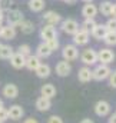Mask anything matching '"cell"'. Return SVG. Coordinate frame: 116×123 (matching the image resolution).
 <instances>
[{"mask_svg": "<svg viewBox=\"0 0 116 123\" xmlns=\"http://www.w3.org/2000/svg\"><path fill=\"white\" fill-rule=\"evenodd\" d=\"M4 20L7 22L9 26H13V27H17L23 20H25V14L20 12V10H7V13L4 14Z\"/></svg>", "mask_w": 116, "mask_h": 123, "instance_id": "obj_1", "label": "cell"}, {"mask_svg": "<svg viewBox=\"0 0 116 123\" xmlns=\"http://www.w3.org/2000/svg\"><path fill=\"white\" fill-rule=\"evenodd\" d=\"M110 67H109V64H97L93 70H92V77L95 79V80H97V82H102V80H106L108 77H109V74H110Z\"/></svg>", "mask_w": 116, "mask_h": 123, "instance_id": "obj_2", "label": "cell"}, {"mask_svg": "<svg viewBox=\"0 0 116 123\" xmlns=\"http://www.w3.org/2000/svg\"><path fill=\"white\" fill-rule=\"evenodd\" d=\"M80 60H82V63H83L85 66H87V67L95 66V64L97 63V52H96L95 49H92V47H87V49H85V50L82 52Z\"/></svg>", "mask_w": 116, "mask_h": 123, "instance_id": "obj_3", "label": "cell"}, {"mask_svg": "<svg viewBox=\"0 0 116 123\" xmlns=\"http://www.w3.org/2000/svg\"><path fill=\"white\" fill-rule=\"evenodd\" d=\"M79 23H77V20H75V19H72V17H69V19H64V20H62L60 22V29L63 33H66V34H70V36H73L76 31L79 30Z\"/></svg>", "mask_w": 116, "mask_h": 123, "instance_id": "obj_4", "label": "cell"}, {"mask_svg": "<svg viewBox=\"0 0 116 123\" xmlns=\"http://www.w3.org/2000/svg\"><path fill=\"white\" fill-rule=\"evenodd\" d=\"M97 52V62H100L102 64H110L115 60V52L109 47H103Z\"/></svg>", "mask_w": 116, "mask_h": 123, "instance_id": "obj_5", "label": "cell"}, {"mask_svg": "<svg viewBox=\"0 0 116 123\" xmlns=\"http://www.w3.org/2000/svg\"><path fill=\"white\" fill-rule=\"evenodd\" d=\"M62 56H63V60L66 62H73L79 57V49L77 46H75L73 43L72 44H66L62 50Z\"/></svg>", "mask_w": 116, "mask_h": 123, "instance_id": "obj_6", "label": "cell"}, {"mask_svg": "<svg viewBox=\"0 0 116 123\" xmlns=\"http://www.w3.org/2000/svg\"><path fill=\"white\" fill-rule=\"evenodd\" d=\"M40 39L43 42H49L52 39H58V30L55 26H50V25H45L42 29H40Z\"/></svg>", "mask_w": 116, "mask_h": 123, "instance_id": "obj_7", "label": "cell"}, {"mask_svg": "<svg viewBox=\"0 0 116 123\" xmlns=\"http://www.w3.org/2000/svg\"><path fill=\"white\" fill-rule=\"evenodd\" d=\"M89 42H90V33L82 30V29H79L73 34V44L77 46V47L79 46H86Z\"/></svg>", "mask_w": 116, "mask_h": 123, "instance_id": "obj_8", "label": "cell"}, {"mask_svg": "<svg viewBox=\"0 0 116 123\" xmlns=\"http://www.w3.org/2000/svg\"><path fill=\"white\" fill-rule=\"evenodd\" d=\"M112 107H110V103L106 102V100H99L96 105H95V113L99 116V117H105L110 113Z\"/></svg>", "mask_w": 116, "mask_h": 123, "instance_id": "obj_9", "label": "cell"}, {"mask_svg": "<svg viewBox=\"0 0 116 123\" xmlns=\"http://www.w3.org/2000/svg\"><path fill=\"white\" fill-rule=\"evenodd\" d=\"M55 72H56V74L60 76V77H66V76L70 74L72 66H70L69 62H66V60L58 62V63H56V67H55Z\"/></svg>", "mask_w": 116, "mask_h": 123, "instance_id": "obj_10", "label": "cell"}, {"mask_svg": "<svg viewBox=\"0 0 116 123\" xmlns=\"http://www.w3.org/2000/svg\"><path fill=\"white\" fill-rule=\"evenodd\" d=\"M7 115H9V119L12 120H20L25 116V109L20 105H13L7 109Z\"/></svg>", "mask_w": 116, "mask_h": 123, "instance_id": "obj_11", "label": "cell"}, {"mask_svg": "<svg viewBox=\"0 0 116 123\" xmlns=\"http://www.w3.org/2000/svg\"><path fill=\"white\" fill-rule=\"evenodd\" d=\"M43 20L46 22V25H50V26H56V25H60L62 22V16L53 12V10H49L43 14Z\"/></svg>", "mask_w": 116, "mask_h": 123, "instance_id": "obj_12", "label": "cell"}, {"mask_svg": "<svg viewBox=\"0 0 116 123\" xmlns=\"http://www.w3.org/2000/svg\"><path fill=\"white\" fill-rule=\"evenodd\" d=\"M97 6L93 4V3H86L83 7H82V16L85 19H95L97 16Z\"/></svg>", "mask_w": 116, "mask_h": 123, "instance_id": "obj_13", "label": "cell"}, {"mask_svg": "<svg viewBox=\"0 0 116 123\" xmlns=\"http://www.w3.org/2000/svg\"><path fill=\"white\" fill-rule=\"evenodd\" d=\"M1 93L6 99H16L19 96V87L14 83H7V85H4Z\"/></svg>", "mask_w": 116, "mask_h": 123, "instance_id": "obj_14", "label": "cell"}, {"mask_svg": "<svg viewBox=\"0 0 116 123\" xmlns=\"http://www.w3.org/2000/svg\"><path fill=\"white\" fill-rule=\"evenodd\" d=\"M106 33H108V29H106L105 25L96 23V26L93 27V30L90 31V36H92L95 40H103V37H105Z\"/></svg>", "mask_w": 116, "mask_h": 123, "instance_id": "obj_15", "label": "cell"}, {"mask_svg": "<svg viewBox=\"0 0 116 123\" xmlns=\"http://www.w3.org/2000/svg\"><path fill=\"white\" fill-rule=\"evenodd\" d=\"M9 60H10V64H12V67H14V69H23V67H25V62H26V57H25V56H22L20 53L14 52Z\"/></svg>", "mask_w": 116, "mask_h": 123, "instance_id": "obj_16", "label": "cell"}, {"mask_svg": "<svg viewBox=\"0 0 116 123\" xmlns=\"http://www.w3.org/2000/svg\"><path fill=\"white\" fill-rule=\"evenodd\" d=\"M77 79H79V82H82V83H89L90 80H93L90 67H87V66L80 67L79 72H77Z\"/></svg>", "mask_w": 116, "mask_h": 123, "instance_id": "obj_17", "label": "cell"}, {"mask_svg": "<svg viewBox=\"0 0 116 123\" xmlns=\"http://www.w3.org/2000/svg\"><path fill=\"white\" fill-rule=\"evenodd\" d=\"M34 73H36V76L40 77V79H47V77L50 76V73H52V69H50V66H49L47 63H40V64L37 66V69L34 70Z\"/></svg>", "mask_w": 116, "mask_h": 123, "instance_id": "obj_18", "label": "cell"}, {"mask_svg": "<svg viewBox=\"0 0 116 123\" xmlns=\"http://www.w3.org/2000/svg\"><path fill=\"white\" fill-rule=\"evenodd\" d=\"M34 106H36V109H37L39 112H47V110L52 107V102H50V99H46V97L40 96V97L36 99Z\"/></svg>", "mask_w": 116, "mask_h": 123, "instance_id": "obj_19", "label": "cell"}, {"mask_svg": "<svg viewBox=\"0 0 116 123\" xmlns=\"http://www.w3.org/2000/svg\"><path fill=\"white\" fill-rule=\"evenodd\" d=\"M40 94H42L43 97L52 100V99L56 96V87H55L52 83H46V85H43V86L40 87Z\"/></svg>", "mask_w": 116, "mask_h": 123, "instance_id": "obj_20", "label": "cell"}, {"mask_svg": "<svg viewBox=\"0 0 116 123\" xmlns=\"http://www.w3.org/2000/svg\"><path fill=\"white\" fill-rule=\"evenodd\" d=\"M14 37H16V27L9 26V25H6V26L1 27L0 39H3V40H13Z\"/></svg>", "mask_w": 116, "mask_h": 123, "instance_id": "obj_21", "label": "cell"}, {"mask_svg": "<svg viewBox=\"0 0 116 123\" xmlns=\"http://www.w3.org/2000/svg\"><path fill=\"white\" fill-rule=\"evenodd\" d=\"M52 53H53V52L49 49V46H47L45 42H42V43L36 47V56H37L39 59H46V57H49Z\"/></svg>", "mask_w": 116, "mask_h": 123, "instance_id": "obj_22", "label": "cell"}, {"mask_svg": "<svg viewBox=\"0 0 116 123\" xmlns=\"http://www.w3.org/2000/svg\"><path fill=\"white\" fill-rule=\"evenodd\" d=\"M40 63H42V62H40V59H39L36 55H30V56H27V57H26L25 67H26V69H29L30 72H34Z\"/></svg>", "mask_w": 116, "mask_h": 123, "instance_id": "obj_23", "label": "cell"}, {"mask_svg": "<svg viewBox=\"0 0 116 123\" xmlns=\"http://www.w3.org/2000/svg\"><path fill=\"white\" fill-rule=\"evenodd\" d=\"M112 6H113L112 1H109V0H103V1L99 4L97 12L102 13L103 16H110V13H112Z\"/></svg>", "mask_w": 116, "mask_h": 123, "instance_id": "obj_24", "label": "cell"}, {"mask_svg": "<svg viewBox=\"0 0 116 123\" xmlns=\"http://www.w3.org/2000/svg\"><path fill=\"white\" fill-rule=\"evenodd\" d=\"M29 9L32 12H34V13H39V12H42L43 9H45V6H46V1L45 0H29Z\"/></svg>", "mask_w": 116, "mask_h": 123, "instance_id": "obj_25", "label": "cell"}, {"mask_svg": "<svg viewBox=\"0 0 116 123\" xmlns=\"http://www.w3.org/2000/svg\"><path fill=\"white\" fill-rule=\"evenodd\" d=\"M20 31L23 33V34H32L33 31H34V25H33V22H30V20H23L19 26H17Z\"/></svg>", "mask_w": 116, "mask_h": 123, "instance_id": "obj_26", "label": "cell"}, {"mask_svg": "<svg viewBox=\"0 0 116 123\" xmlns=\"http://www.w3.org/2000/svg\"><path fill=\"white\" fill-rule=\"evenodd\" d=\"M13 53H14V52H13V47H12V46H9V44H1V43H0V59H7V60H9Z\"/></svg>", "mask_w": 116, "mask_h": 123, "instance_id": "obj_27", "label": "cell"}, {"mask_svg": "<svg viewBox=\"0 0 116 123\" xmlns=\"http://www.w3.org/2000/svg\"><path fill=\"white\" fill-rule=\"evenodd\" d=\"M95 26H96L95 19H85V20H83V23L80 25V27H79V29H82V30L90 33V31L93 30V27H95Z\"/></svg>", "mask_w": 116, "mask_h": 123, "instance_id": "obj_28", "label": "cell"}, {"mask_svg": "<svg viewBox=\"0 0 116 123\" xmlns=\"http://www.w3.org/2000/svg\"><path fill=\"white\" fill-rule=\"evenodd\" d=\"M106 46H116V31H108L103 37Z\"/></svg>", "mask_w": 116, "mask_h": 123, "instance_id": "obj_29", "label": "cell"}, {"mask_svg": "<svg viewBox=\"0 0 116 123\" xmlns=\"http://www.w3.org/2000/svg\"><path fill=\"white\" fill-rule=\"evenodd\" d=\"M17 53H20L22 56L27 57V56L32 55V47H30L29 44H20V46H19V49H17Z\"/></svg>", "mask_w": 116, "mask_h": 123, "instance_id": "obj_30", "label": "cell"}, {"mask_svg": "<svg viewBox=\"0 0 116 123\" xmlns=\"http://www.w3.org/2000/svg\"><path fill=\"white\" fill-rule=\"evenodd\" d=\"M105 26H106L108 31H116V19L115 17H109L108 22L105 23Z\"/></svg>", "mask_w": 116, "mask_h": 123, "instance_id": "obj_31", "label": "cell"}, {"mask_svg": "<svg viewBox=\"0 0 116 123\" xmlns=\"http://www.w3.org/2000/svg\"><path fill=\"white\" fill-rule=\"evenodd\" d=\"M47 46H49V49L52 50V52H56L59 49V46H60V43H59V39H52V40H49V42H45Z\"/></svg>", "mask_w": 116, "mask_h": 123, "instance_id": "obj_32", "label": "cell"}, {"mask_svg": "<svg viewBox=\"0 0 116 123\" xmlns=\"http://www.w3.org/2000/svg\"><path fill=\"white\" fill-rule=\"evenodd\" d=\"M108 80H109V86H110V87H113V89H116V70L110 72V74H109Z\"/></svg>", "mask_w": 116, "mask_h": 123, "instance_id": "obj_33", "label": "cell"}, {"mask_svg": "<svg viewBox=\"0 0 116 123\" xmlns=\"http://www.w3.org/2000/svg\"><path fill=\"white\" fill-rule=\"evenodd\" d=\"M6 120H9V115H7V109L1 107L0 109V123H4Z\"/></svg>", "mask_w": 116, "mask_h": 123, "instance_id": "obj_34", "label": "cell"}, {"mask_svg": "<svg viewBox=\"0 0 116 123\" xmlns=\"http://www.w3.org/2000/svg\"><path fill=\"white\" fill-rule=\"evenodd\" d=\"M47 123H63V119H62L60 116L53 115V116H50V117L47 119Z\"/></svg>", "mask_w": 116, "mask_h": 123, "instance_id": "obj_35", "label": "cell"}, {"mask_svg": "<svg viewBox=\"0 0 116 123\" xmlns=\"http://www.w3.org/2000/svg\"><path fill=\"white\" fill-rule=\"evenodd\" d=\"M23 123H39V122H37V119H34V117H27Z\"/></svg>", "mask_w": 116, "mask_h": 123, "instance_id": "obj_36", "label": "cell"}, {"mask_svg": "<svg viewBox=\"0 0 116 123\" xmlns=\"http://www.w3.org/2000/svg\"><path fill=\"white\" fill-rule=\"evenodd\" d=\"M110 16L116 19V3H113V6H112V13H110Z\"/></svg>", "mask_w": 116, "mask_h": 123, "instance_id": "obj_37", "label": "cell"}, {"mask_svg": "<svg viewBox=\"0 0 116 123\" xmlns=\"http://www.w3.org/2000/svg\"><path fill=\"white\" fill-rule=\"evenodd\" d=\"M108 123H116V115H112V116H109V119H108Z\"/></svg>", "mask_w": 116, "mask_h": 123, "instance_id": "obj_38", "label": "cell"}, {"mask_svg": "<svg viewBox=\"0 0 116 123\" xmlns=\"http://www.w3.org/2000/svg\"><path fill=\"white\" fill-rule=\"evenodd\" d=\"M3 22H4V12L0 9V26L3 25Z\"/></svg>", "mask_w": 116, "mask_h": 123, "instance_id": "obj_39", "label": "cell"}, {"mask_svg": "<svg viewBox=\"0 0 116 123\" xmlns=\"http://www.w3.org/2000/svg\"><path fill=\"white\" fill-rule=\"evenodd\" d=\"M63 1H64L66 4H70V6H72V4H75V3H76L77 0H63Z\"/></svg>", "mask_w": 116, "mask_h": 123, "instance_id": "obj_40", "label": "cell"}, {"mask_svg": "<svg viewBox=\"0 0 116 123\" xmlns=\"http://www.w3.org/2000/svg\"><path fill=\"white\" fill-rule=\"evenodd\" d=\"M80 123H95V122H93L92 119H82V120H80Z\"/></svg>", "mask_w": 116, "mask_h": 123, "instance_id": "obj_41", "label": "cell"}, {"mask_svg": "<svg viewBox=\"0 0 116 123\" xmlns=\"http://www.w3.org/2000/svg\"><path fill=\"white\" fill-rule=\"evenodd\" d=\"M1 107H4V105H3V100L0 99V109H1Z\"/></svg>", "mask_w": 116, "mask_h": 123, "instance_id": "obj_42", "label": "cell"}, {"mask_svg": "<svg viewBox=\"0 0 116 123\" xmlns=\"http://www.w3.org/2000/svg\"><path fill=\"white\" fill-rule=\"evenodd\" d=\"M82 1H85V3H92L93 0H82Z\"/></svg>", "mask_w": 116, "mask_h": 123, "instance_id": "obj_43", "label": "cell"}, {"mask_svg": "<svg viewBox=\"0 0 116 123\" xmlns=\"http://www.w3.org/2000/svg\"><path fill=\"white\" fill-rule=\"evenodd\" d=\"M1 27H3V25H1V26H0V34H1Z\"/></svg>", "mask_w": 116, "mask_h": 123, "instance_id": "obj_44", "label": "cell"}, {"mask_svg": "<svg viewBox=\"0 0 116 123\" xmlns=\"http://www.w3.org/2000/svg\"><path fill=\"white\" fill-rule=\"evenodd\" d=\"M115 115H116V113H115Z\"/></svg>", "mask_w": 116, "mask_h": 123, "instance_id": "obj_45", "label": "cell"}]
</instances>
